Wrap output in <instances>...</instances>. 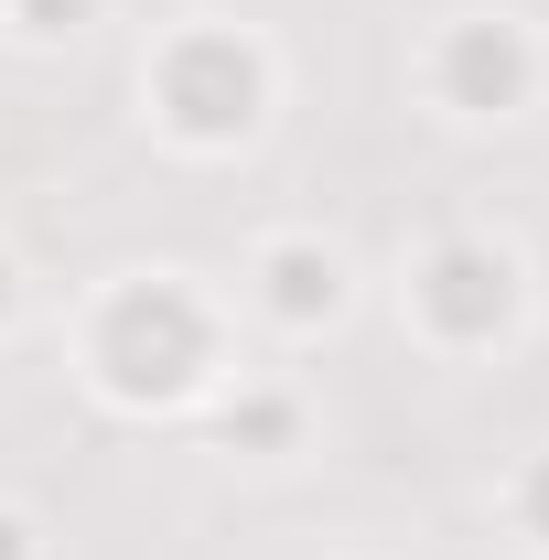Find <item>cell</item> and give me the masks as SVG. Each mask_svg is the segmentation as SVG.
<instances>
[{
	"label": "cell",
	"mask_w": 549,
	"mask_h": 560,
	"mask_svg": "<svg viewBox=\"0 0 549 560\" xmlns=\"http://www.w3.org/2000/svg\"><path fill=\"white\" fill-rule=\"evenodd\" d=\"M108 355H119V377H130V388H184V366H195V313H184L173 291L119 302V335H108Z\"/></svg>",
	"instance_id": "cell-1"
},
{
	"label": "cell",
	"mask_w": 549,
	"mask_h": 560,
	"mask_svg": "<svg viewBox=\"0 0 549 560\" xmlns=\"http://www.w3.org/2000/svg\"><path fill=\"white\" fill-rule=\"evenodd\" d=\"M280 302H291V313L335 302V270H313V259H280Z\"/></svg>",
	"instance_id": "cell-3"
},
{
	"label": "cell",
	"mask_w": 549,
	"mask_h": 560,
	"mask_svg": "<svg viewBox=\"0 0 549 560\" xmlns=\"http://www.w3.org/2000/svg\"><path fill=\"white\" fill-rule=\"evenodd\" d=\"M431 313H442V324H495V313H506V259L453 248V259L431 270Z\"/></svg>",
	"instance_id": "cell-2"
}]
</instances>
